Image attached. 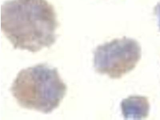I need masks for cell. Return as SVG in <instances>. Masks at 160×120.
<instances>
[{"label": "cell", "instance_id": "cell-1", "mask_svg": "<svg viewBox=\"0 0 160 120\" xmlns=\"http://www.w3.org/2000/svg\"><path fill=\"white\" fill-rule=\"evenodd\" d=\"M58 23L47 0H9L1 7V28L15 49L35 53L56 41Z\"/></svg>", "mask_w": 160, "mask_h": 120}, {"label": "cell", "instance_id": "cell-2", "mask_svg": "<svg viewBox=\"0 0 160 120\" xmlns=\"http://www.w3.org/2000/svg\"><path fill=\"white\" fill-rule=\"evenodd\" d=\"M10 91L21 108L48 114L59 107L67 86L56 68L39 64L21 70Z\"/></svg>", "mask_w": 160, "mask_h": 120}, {"label": "cell", "instance_id": "cell-3", "mask_svg": "<svg viewBox=\"0 0 160 120\" xmlns=\"http://www.w3.org/2000/svg\"><path fill=\"white\" fill-rule=\"evenodd\" d=\"M141 57V47L136 40L117 38L95 48L94 68L98 73L118 79L133 69Z\"/></svg>", "mask_w": 160, "mask_h": 120}, {"label": "cell", "instance_id": "cell-4", "mask_svg": "<svg viewBox=\"0 0 160 120\" xmlns=\"http://www.w3.org/2000/svg\"><path fill=\"white\" fill-rule=\"evenodd\" d=\"M121 108L126 119H141L148 116L150 105L146 97L132 96L123 100Z\"/></svg>", "mask_w": 160, "mask_h": 120}, {"label": "cell", "instance_id": "cell-5", "mask_svg": "<svg viewBox=\"0 0 160 120\" xmlns=\"http://www.w3.org/2000/svg\"><path fill=\"white\" fill-rule=\"evenodd\" d=\"M155 13L158 19V27L160 31V2L156 6L154 9Z\"/></svg>", "mask_w": 160, "mask_h": 120}]
</instances>
